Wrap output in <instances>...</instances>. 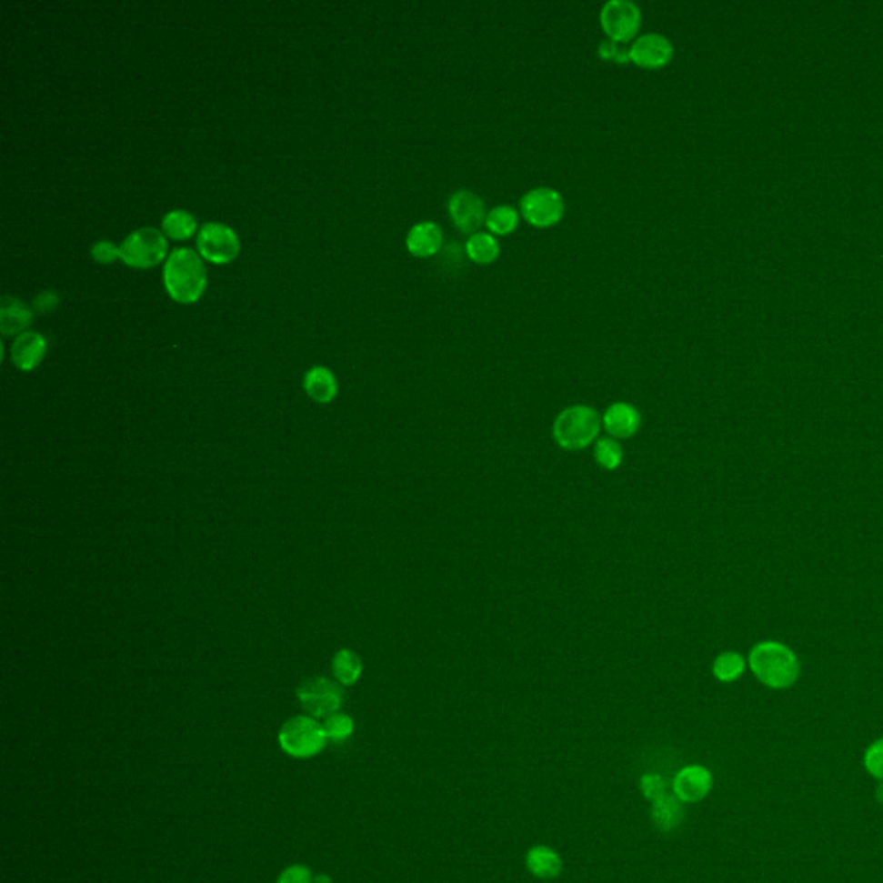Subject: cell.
Masks as SVG:
<instances>
[{"label":"cell","instance_id":"29","mask_svg":"<svg viewBox=\"0 0 883 883\" xmlns=\"http://www.w3.org/2000/svg\"><path fill=\"white\" fill-rule=\"evenodd\" d=\"M90 254H92V257L97 263H100V265H111L116 259H121L119 246H116L115 242H109V240H99V242H95L92 246V249H90Z\"/></svg>","mask_w":883,"mask_h":883},{"label":"cell","instance_id":"4","mask_svg":"<svg viewBox=\"0 0 883 883\" xmlns=\"http://www.w3.org/2000/svg\"><path fill=\"white\" fill-rule=\"evenodd\" d=\"M278 740L286 754L294 758H311L325 748L328 737L316 717H296L282 727Z\"/></svg>","mask_w":883,"mask_h":883},{"label":"cell","instance_id":"31","mask_svg":"<svg viewBox=\"0 0 883 883\" xmlns=\"http://www.w3.org/2000/svg\"><path fill=\"white\" fill-rule=\"evenodd\" d=\"M59 294L55 290H44L40 292L36 297H35L34 302H32V309L34 313H38V315H45V313H50L54 311L57 306H59Z\"/></svg>","mask_w":883,"mask_h":883},{"label":"cell","instance_id":"27","mask_svg":"<svg viewBox=\"0 0 883 883\" xmlns=\"http://www.w3.org/2000/svg\"><path fill=\"white\" fill-rule=\"evenodd\" d=\"M323 730L328 738L332 740H346L354 732V721L352 717L344 713H335L323 721Z\"/></svg>","mask_w":883,"mask_h":883},{"label":"cell","instance_id":"23","mask_svg":"<svg viewBox=\"0 0 883 883\" xmlns=\"http://www.w3.org/2000/svg\"><path fill=\"white\" fill-rule=\"evenodd\" d=\"M196 228H197V219L185 209H173L163 217V234L175 240L188 238L196 232Z\"/></svg>","mask_w":883,"mask_h":883},{"label":"cell","instance_id":"14","mask_svg":"<svg viewBox=\"0 0 883 883\" xmlns=\"http://www.w3.org/2000/svg\"><path fill=\"white\" fill-rule=\"evenodd\" d=\"M47 352V340L36 332L17 335L11 346V361L21 371H32L42 363Z\"/></svg>","mask_w":883,"mask_h":883},{"label":"cell","instance_id":"21","mask_svg":"<svg viewBox=\"0 0 883 883\" xmlns=\"http://www.w3.org/2000/svg\"><path fill=\"white\" fill-rule=\"evenodd\" d=\"M332 669H334L335 678L336 682L340 685H354L359 678H361V673H363V661L359 659V656L356 652H352L349 649L338 650L334 656V661H332Z\"/></svg>","mask_w":883,"mask_h":883},{"label":"cell","instance_id":"6","mask_svg":"<svg viewBox=\"0 0 883 883\" xmlns=\"http://www.w3.org/2000/svg\"><path fill=\"white\" fill-rule=\"evenodd\" d=\"M519 215L525 217L532 226L537 228H549L557 225L565 215V199L563 196L549 188L538 186L527 192L519 200Z\"/></svg>","mask_w":883,"mask_h":883},{"label":"cell","instance_id":"9","mask_svg":"<svg viewBox=\"0 0 883 883\" xmlns=\"http://www.w3.org/2000/svg\"><path fill=\"white\" fill-rule=\"evenodd\" d=\"M642 25V13L630 0H609L600 11V26L607 38L630 42Z\"/></svg>","mask_w":883,"mask_h":883},{"label":"cell","instance_id":"24","mask_svg":"<svg viewBox=\"0 0 883 883\" xmlns=\"http://www.w3.org/2000/svg\"><path fill=\"white\" fill-rule=\"evenodd\" d=\"M744 667H746V663H744V657L740 654L725 652V654L717 656V659L713 665V673L721 682H734L744 673Z\"/></svg>","mask_w":883,"mask_h":883},{"label":"cell","instance_id":"8","mask_svg":"<svg viewBox=\"0 0 883 883\" xmlns=\"http://www.w3.org/2000/svg\"><path fill=\"white\" fill-rule=\"evenodd\" d=\"M199 254L215 265L234 261L240 252V240L230 226L223 223H206L197 235Z\"/></svg>","mask_w":883,"mask_h":883},{"label":"cell","instance_id":"26","mask_svg":"<svg viewBox=\"0 0 883 883\" xmlns=\"http://www.w3.org/2000/svg\"><path fill=\"white\" fill-rule=\"evenodd\" d=\"M597 54H599L600 59H604V61L625 65V63L632 61V44L606 38V40L600 42Z\"/></svg>","mask_w":883,"mask_h":883},{"label":"cell","instance_id":"17","mask_svg":"<svg viewBox=\"0 0 883 883\" xmlns=\"http://www.w3.org/2000/svg\"><path fill=\"white\" fill-rule=\"evenodd\" d=\"M650 821L659 832H673L684 821V802L675 794H665L652 802Z\"/></svg>","mask_w":883,"mask_h":883},{"label":"cell","instance_id":"16","mask_svg":"<svg viewBox=\"0 0 883 883\" xmlns=\"http://www.w3.org/2000/svg\"><path fill=\"white\" fill-rule=\"evenodd\" d=\"M442 244H444L442 228L434 221L417 223L409 230L406 238L407 250L416 257H432L442 249Z\"/></svg>","mask_w":883,"mask_h":883},{"label":"cell","instance_id":"19","mask_svg":"<svg viewBox=\"0 0 883 883\" xmlns=\"http://www.w3.org/2000/svg\"><path fill=\"white\" fill-rule=\"evenodd\" d=\"M304 390L319 404H328L336 397L338 384L334 373L325 366L311 367L304 376Z\"/></svg>","mask_w":883,"mask_h":883},{"label":"cell","instance_id":"22","mask_svg":"<svg viewBox=\"0 0 883 883\" xmlns=\"http://www.w3.org/2000/svg\"><path fill=\"white\" fill-rule=\"evenodd\" d=\"M519 213L517 209H515L513 206L509 204H500V206H496L492 207L488 213H487V219H485V226L488 228V234L499 235V236H504V235L513 234L519 225Z\"/></svg>","mask_w":883,"mask_h":883},{"label":"cell","instance_id":"13","mask_svg":"<svg viewBox=\"0 0 883 883\" xmlns=\"http://www.w3.org/2000/svg\"><path fill=\"white\" fill-rule=\"evenodd\" d=\"M638 409L628 402H615L602 415V425L613 438H630L640 428Z\"/></svg>","mask_w":883,"mask_h":883},{"label":"cell","instance_id":"25","mask_svg":"<svg viewBox=\"0 0 883 883\" xmlns=\"http://www.w3.org/2000/svg\"><path fill=\"white\" fill-rule=\"evenodd\" d=\"M596 461L604 469H617L623 461V449L613 436H602L594 449Z\"/></svg>","mask_w":883,"mask_h":883},{"label":"cell","instance_id":"2","mask_svg":"<svg viewBox=\"0 0 883 883\" xmlns=\"http://www.w3.org/2000/svg\"><path fill=\"white\" fill-rule=\"evenodd\" d=\"M754 675L771 688H785L799 678V661L796 654L780 642L758 644L749 656Z\"/></svg>","mask_w":883,"mask_h":883},{"label":"cell","instance_id":"30","mask_svg":"<svg viewBox=\"0 0 883 883\" xmlns=\"http://www.w3.org/2000/svg\"><path fill=\"white\" fill-rule=\"evenodd\" d=\"M865 767L875 778L883 780V738L869 746L865 756Z\"/></svg>","mask_w":883,"mask_h":883},{"label":"cell","instance_id":"28","mask_svg":"<svg viewBox=\"0 0 883 883\" xmlns=\"http://www.w3.org/2000/svg\"><path fill=\"white\" fill-rule=\"evenodd\" d=\"M640 792L644 794L646 799L654 802L667 794V782L663 780V777L656 773H647L640 778Z\"/></svg>","mask_w":883,"mask_h":883},{"label":"cell","instance_id":"11","mask_svg":"<svg viewBox=\"0 0 883 883\" xmlns=\"http://www.w3.org/2000/svg\"><path fill=\"white\" fill-rule=\"evenodd\" d=\"M673 44L665 35H642L632 42V63L646 69H659L673 59Z\"/></svg>","mask_w":883,"mask_h":883},{"label":"cell","instance_id":"10","mask_svg":"<svg viewBox=\"0 0 883 883\" xmlns=\"http://www.w3.org/2000/svg\"><path fill=\"white\" fill-rule=\"evenodd\" d=\"M449 215L454 225L465 234H477L485 225L487 211L484 200L469 190H457L450 196Z\"/></svg>","mask_w":883,"mask_h":883},{"label":"cell","instance_id":"7","mask_svg":"<svg viewBox=\"0 0 883 883\" xmlns=\"http://www.w3.org/2000/svg\"><path fill=\"white\" fill-rule=\"evenodd\" d=\"M297 697L307 715L319 719L338 713L344 702V692L330 678L313 677L300 685Z\"/></svg>","mask_w":883,"mask_h":883},{"label":"cell","instance_id":"33","mask_svg":"<svg viewBox=\"0 0 883 883\" xmlns=\"http://www.w3.org/2000/svg\"><path fill=\"white\" fill-rule=\"evenodd\" d=\"M877 799L880 800L883 804V780L882 784L878 785V788H877Z\"/></svg>","mask_w":883,"mask_h":883},{"label":"cell","instance_id":"1","mask_svg":"<svg viewBox=\"0 0 883 883\" xmlns=\"http://www.w3.org/2000/svg\"><path fill=\"white\" fill-rule=\"evenodd\" d=\"M163 282L171 299L180 304L197 302L207 284L202 257L190 247L171 250L163 271Z\"/></svg>","mask_w":883,"mask_h":883},{"label":"cell","instance_id":"5","mask_svg":"<svg viewBox=\"0 0 883 883\" xmlns=\"http://www.w3.org/2000/svg\"><path fill=\"white\" fill-rule=\"evenodd\" d=\"M119 250L125 265L145 269L159 265L166 257L167 240L163 232L144 226L128 235Z\"/></svg>","mask_w":883,"mask_h":883},{"label":"cell","instance_id":"32","mask_svg":"<svg viewBox=\"0 0 883 883\" xmlns=\"http://www.w3.org/2000/svg\"><path fill=\"white\" fill-rule=\"evenodd\" d=\"M276 883H311V871L306 867H290L278 877Z\"/></svg>","mask_w":883,"mask_h":883},{"label":"cell","instance_id":"12","mask_svg":"<svg viewBox=\"0 0 883 883\" xmlns=\"http://www.w3.org/2000/svg\"><path fill=\"white\" fill-rule=\"evenodd\" d=\"M713 787V777L707 768L690 765L680 769L673 780V794L682 802H699Z\"/></svg>","mask_w":883,"mask_h":883},{"label":"cell","instance_id":"15","mask_svg":"<svg viewBox=\"0 0 883 883\" xmlns=\"http://www.w3.org/2000/svg\"><path fill=\"white\" fill-rule=\"evenodd\" d=\"M34 321V309L13 296L0 299V332L4 336H15L26 332Z\"/></svg>","mask_w":883,"mask_h":883},{"label":"cell","instance_id":"18","mask_svg":"<svg viewBox=\"0 0 883 883\" xmlns=\"http://www.w3.org/2000/svg\"><path fill=\"white\" fill-rule=\"evenodd\" d=\"M527 869L540 880H552L561 875L563 859L561 856L547 846H535L527 852L525 858Z\"/></svg>","mask_w":883,"mask_h":883},{"label":"cell","instance_id":"20","mask_svg":"<svg viewBox=\"0 0 883 883\" xmlns=\"http://www.w3.org/2000/svg\"><path fill=\"white\" fill-rule=\"evenodd\" d=\"M467 257L477 265H490L499 257L500 246L497 238L487 232L469 235L467 242Z\"/></svg>","mask_w":883,"mask_h":883},{"label":"cell","instance_id":"3","mask_svg":"<svg viewBox=\"0 0 883 883\" xmlns=\"http://www.w3.org/2000/svg\"><path fill=\"white\" fill-rule=\"evenodd\" d=\"M602 417L590 406H571L556 417L552 435L559 447L582 450L590 446L600 432Z\"/></svg>","mask_w":883,"mask_h":883}]
</instances>
